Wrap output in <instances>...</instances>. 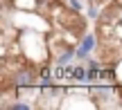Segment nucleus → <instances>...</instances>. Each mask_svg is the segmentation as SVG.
Listing matches in <instances>:
<instances>
[{
    "mask_svg": "<svg viewBox=\"0 0 122 110\" xmlns=\"http://www.w3.org/2000/svg\"><path fill=\"white\" fill-rule=\"evenodd\" d=\"M95 47H97V34H86L84 40H81V45L77 47V56L79 58H86Z\"/></svg>",
    "mask_w": 122,
    "mask_h": 110,
    "instance_id": "2",
    "label": "nucleus"
},
{
    "mask_svg": "<svg viewBox=\"0 0 122 110\" xmlns=\"http://www.w3.org/2000/svg\"><path fill=\"white\" fill-rule=\"evenodd\" d=\"M68 7L72 9V11H79V9H81V4H79V0H68Z\"/></svg>",
    "mask_w": 122,
    "mask_h": 110,
    "instance_id": "5",
    "label": "nucleus"
},
{
    "mask_svg": "<svg viewBox=\"0 0 122 110\" xmlns=\"http://www.w3.org/2000/svg\"><path fill=\"white\" fill-rule=\"evenodd\" d=\"M70 76H72L75 81H88V70H84V67H72Z\"/></svg>",
    "mask_w": 122,
    "mask_h": 110,
    "instance_id": "3",
    "label": "nucleus"
},
{
    "mask_svg": "<svg viewBox=\"0 0 122 110\" xmlns=\"http://www.w3.org/2000/svg\"><path fill=\"white\" fill-rule=\"evenodd\" d=\"M34 83H36V72H34L32 65L18 67V70L14 72V76H11V85L16 88V92H20V90H25V88H32Z\"/></svg>",
    "mask_w": 122,
    "mask_h": 110,
    "instance_id": "1",
    "label": "nucleus"
},
{
    "mask_svg": "<svg viewBox=\"0 0 122 110\" xmlns=\"http://www.w3.org/2000/svg\"><path fill=\"white\" fill-rule=\"evenodd\" d=\"M88 2H100V0H88Z\"/></svg>",
    "mask_w": 122,
    "mask_h": 110,
    "instance_id": "6",
    "label": "nucleus"
},
{
    "mask_svg": "<svg viewBox=\"0 0 122 110\" xmlns=\"http://www.w3.org/2000/svg\"><path fill=\"white\" fill-rule=\"evenodd\" d=\"M7 110H32V106L25 103V101H16V103H11V106H7Z\"/></svg>",
    "mask_w": 122,
    "mask_h": 110,
    "instance_id": "4",
    "label": "nucleus"
}]
</instances>
